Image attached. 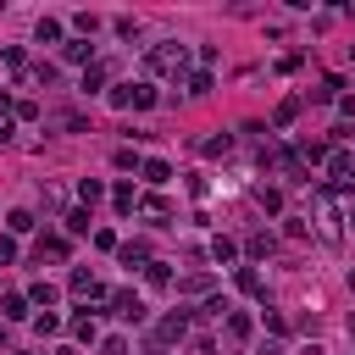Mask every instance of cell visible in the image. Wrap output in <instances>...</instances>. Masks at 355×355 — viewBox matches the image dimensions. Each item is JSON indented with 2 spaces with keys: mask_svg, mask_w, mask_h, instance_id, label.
<instances>
[{
  "mask_svg": "<svg viewBox=\"0 0 355 355\" xmlns=\"http://www.w3.org/2000/svg\"><path fill=\"white\" fill-rule=\"evenodd\" d=\"M144 67H150V72H166V78H178V72L189 67V44H178V39H161V44H150V50H144Z\"/></svg>",
  "mask_w": 355,
  "mask_h": 355,
  "instance_id": "6da1fadb",
  "label": "cell"
},
{
  "mask_svg": "<svg viewBox=\"0 0 355 355\" xmlns=\"http://www.w3.org/2000/svg\"><path fill=\"white\" fill-rule=\"evenodd\" d=\"M311 211H316V233L327 244H338V205H333V189H316L311 194Z\"/></svg>",
  "mask_w": 355,
  "mask_h": 355,
  "instance_id": "7a4b0ae2",
  "label": "cell"
},
{
  "mask_svg": "<svg viewBox=\"0 0 355 355\" xmlns=\"http://www.w3.org/2000/svg\"><path fill=\"white\" fill-rule=\"evenodd\" d=\"M183 338H189V316H183V311H172V316H161V322H155L150 349H172V344H183Z\"/></svg>",
  "mask_w": 355,
  "mask_h": 355,
  "instance_id": "3957f363",
  "label": "cell"
},
{
  "mask_svg": "<svg viewBox=\"0 0 355 355\" xmlns=\"http://www.w3.org/2000/svg\"><path fill=\"white\" fill-rule=\"evenodd\" d=\"M111 105H122V111H150V105H155V89H150V83H116V89H111Z\"/></svg>",
  "mask_w": 355,
  "mask_h": 355,
  "instance_id": "277c9868",
  "label": "cell"
},
{
  "mask_svg": "<svg viewBox=\"0 0 355 355\" xmlns=\"http://www.w3.org/2000/svg\"><path fill=\"white\" fill-rule=\"evenodd\" d=\"M327 189H333V194L355 189V155H349V150H333V155H327Z\"/></svg>",
  "mask_w": 355,
  "mask_h": 355,
  "instance_id": "5b68a950",
  "label": "cell"
},
{
  "mask_svg": "<svg viewBox=\"0 0 355 355\" xmlns=\"http://www.w3.org/2000/svg\"><path fill=\"white\" fill-rule=\"evenodd\" d=\"M111 311H116L122 322H144V300H139L133 288H116V294H111Z\"/></svg>",
  "mask_w": 355,
  "mask_h": 355,
  "instance_id": "8992f818",
  "label": "cell"
},
{
  "mask_svg": "<svg viewBox=\"0 0 355 355\" xmlns=\"http://www.w3.org/2000/svg\"><path fill=\"white\" fill-rule=\"evenodd\" d=\"M67 288H72V294H83V300H111V294L94 283V272H89V266H78V272L67 277Z\"/></svg>",
  "mask_w": 355,
  "mask_h": 355,
  "instance_id": "52a82bcc",
  "label": "cell"
},
{
  "mask_svg": "<svg viewBox=\"0 0 355 355\" xmlns=\"http://www.w3.org/2000/svg\"><path fill=\"white\" fill-rule=\"evenodd\" d=\"M327 155H333V150H327L322 139H300V144H294V161H300V166H316V161H327Z\"/></svg>",
  "mask_w": 355,
  "mask_h": 355,
  "instance_id": "ba28073f",
  "label": "cell"
},
{
  "mask_svg": "<svg viewBox=\"0 0 355 355\" xmlns=\"http://www.w3.org/2000/svg\"><path fill=\"white\" fill-rule=\"evenodd\" d=\"M233 283H239V294L266 300V283H261V272H255V266H239V272H233Z\"/></svg>",
  "mask_w": 355,
  "mask_h": 355,
  "instance_id": "9c48e42d",
  "label": "cell"
},
{
  "mask_svg": "<svg viewBox=\"0 0 355 355\" xmlns=\"http://www.w3.org/2000/svg\"><path fill=\"white\" fill-rule=\"evenodd\" d=\"M116 255H122V266H133V272L150 266V244H116Z\"/></svg>",
  "mask_w": 355,
  "mask_h": 355,
  "instance_id": "30bf717a",
  "label": "cell"
},
{
  "mask_svg": "<svg viewBox=\"0 0 355 355\" xmlns=\"http://www.w3.org/2000/svg\"><path fill=\"white\" fill-rule=\"evenodd\" d=\"M39 261H67V239L61 233H44L39 239Z\"/></svg>",
  "mask_w": 355,
  "mask_h": 355,
  "instance_id": "8fae6325",
  "label": "cell"
},
{
  "mask_svg": "<svg viewBox=\"0 0 355 355\" xmlns=\"http://www.w3.org/2000/svg\"><path fill=\"white\" fill-rule=\"evenodd\" d=\"M61 55H67V61H89V55H94V44H89V39H67V44H61ZM89 67H94V61H89Z\"/></svg>",
  "mask_w": 355,
  "mask_h": 355,
  "instance_id": "7c38bea8",
  "label": "cell"
},
{
  "mask_svg": "<svg viewBox=\"0 0 355 355\" xmlns=\"http://www.w3.org/2000/svg\"><path fill=\"white\" fill-rule=\"evenodd\" d=\"M211 283H216L211 272H189V277H183L178 288H183V294H211Z\"/></svg>",
  "mask_w": 355,
  "mask_h": 355,
  "instance_id": "4fadbf2b",
  "label": "cell"
},
{
  "mask_svg": "<svg viewBox=\"0 0 355 355\" xmlns=\"http://www.w3.org/2000/svg\"><path fill=\"white\" fill-rule=\"evenodd\" d=\"M100 194H105V183H100V178H83V183H78V200H83V211H89Z\"/></svg>",
  "mask_w": 355,
  "mask_h": 355,
  "instance_id": "5bb4252c",
  "label": "cell"
},
{
  "mask_svg": "<svg viewBox=\"0 0 355 355\" xmlns=\"http://www.w3.org/2000/svg\"><path fill=\"white\" fill-rule=\"evenodd\" d=\"M144 205V216H155V222H172V205L161 200V194H150V200H139Z\"/></svg>",
  "mask_w": 355,
  "mask_h": 355,
  "instance_id": "9a60e30c",
  "label": "cell"
},
{
  "mask_svg": "<svg viewBox=\"0 0 355 355\" xmlns=\"http://www.w3.org/2000/svg\"><path fill=\"white\" fill-rule=\"evenodd\" d=\"M0 311H6V322H22V316H28V294H6Z\"/></svg>",
  "mask_w": 355,
  "mask_h": 355,
  "instance_id": "2e32d148",
  "label": "cell"
},
{
  "mask_svg": "<svg viewBox=\"0 0 355 355\" xmlns=\"http://www.w3.org/2000/svg\"><path fill=\"white\" fill-rule=\"evenodd\" d=\"M33 33H39V44H55V39H61V22H55V17H39Z\"/></svg>",
  "mask_w": 355,
  "mask_h": 355,
  "instance_id": "e0dca14e",
  "label": "cell"
},
{
  "mask_svg": "<svg viewBox=\"0 0 355 355\" xmlns=\"http://www.w3.org/2000/svg\"><path fill=\"white\" fill-rule=\"evenodd\" d=\"M139 172H144V183H166V178H172V166H166V161H144Z\"/></svg>",
  "mask_w": 355,
  "mask_h": 355,
  "instance_id": "ac0fdd59",
  "label": "cell"
},
{
  "mask_svg": "<svg viewBox=\"0 0 355 355\" xmlns=\"http://www.w3.org/2000/svg\"><path fill=\"white\" fill-rule=\"evenodd\" d=\"M111 200H116V211H122V216H128V211L139 205V194H133V183H116V194H111Z\"/></svg>",
  "mask_w": 355,
  "mask_h": 355,
  "instance_id": "d6986e66",
  "label": "cell"
},
{
  "mask_svg": "<svg viewBox=\"0 0 355 355\" xmlns=\"http://www.w3.org/2000/svg\"><path fill=\"white\" fill-rule=\"evenodd\" d=\"M244 250H250L255 261H261V255H272V233H250V239H244Z\"/></svg>",
  "mask_w": 355,
  "mask_h": 355,
  "instance_id": "ffe728a7",
  "label": "cell"
},
{
  "mask_svg": "<svg viewBox=\"0 0 355 355\" xmlns=\"http://www.w3.org/2000/svg\"><path fill=\"white\" fill-rule=\"evenodd\" d=\"M72 333H78L83 344H94V316H89V311H78V316H72Z\"/></svg>",
  "mask_w": 355,
  "mask_h": 355,
  "instance_id": "44dd1931",
  "label": "cell"
},
{
  "mask_svg": "<svg viewBox=\"0 0 355 355\" xmlns=\"http://www.w3.org/2000/svg\"><path fill=\"white\" fill-rule=\"evenodd\" d=\"M227 338H250V316L244 311H227Z\"/></svg>",
  "mask_w": 355,
  "mask_h": 355,
  "instance_id": "7402d4cb",
  "label": "cell"
},
{
  "mask_svg": "<svg viewBox=\"0 0 355 355\" xmlns=\"http://www.w3.org/2000/svg\"><path fill=\"white\" fill-rule=\"evenodd\" d=\"M100 83H105V67H100V61H94V67H83V94H94Z\"/></svg>",
  "mask_w": 355,
  "mask_h": 355,
  "instance_id": "603a6c76",
  "label": "cell"
},
{
  "mask_svg": "<svg viewBox=\"0 0 355 355\" xmlns=\"http://www.w3.org/2000/svg\"><path fill=\"white\" fill-rule=\"evenodd\" d=\"M233 255H239V250H233V239H211V261H222V266H227Z\"/></svg>",
  "mask_w": 355,
  "mask_h": 355,
  "instance_id": "cb8c5ba5",
  "label": "cell"
},
{
  "mask_svg": "<svg viewBox=\"0 0 355 355\" xmlns=\"http://www.w3.org/2000/svg\"><path fill=\"white\" fill-rule=\"evenodd\" d=\"M144 277H150L155 288H166V283H172V272H166V261H150V266H144Z\"/></svg>",
  "mask_w": 355,
  "mask_h": 355,
  "instance_id": "d4e9b609",
  "label": "cell"
},
{
  "mask_svg": "<svg viewBox=\"0 0 355 355\" xmlns=\"http://www.w3.org/2000/svg\"><path fill=\"white\" fill-rule=\"evenodd\" d=\"M294 116H300V100H283V105H277V116H272V122H277V128H288V122H294Z\"/></svg>",
  "mask_w": 355,
  "mask_h": 355,
  "instance_id": "484cf974",
  "label": "cell"
},
{
  "mask_svg": "<svg viewBox=\"0 0 355 355\" xmlns=\"http://www.w3.org/2000/svg\"><path fill=\"white\" fill-rule=\"evenodd\" d=\"M233 150V133H216V139H205V155H227Z\"/></svg>",
  "mask_w": 355,
  "mask_h": 355,
  "instance_id": "4316f807",
  "label": "cell"
},
{
  "mask_svg": "<svg viewBox=\"0 0 355 355\" xmlns=\"http://www.w3.org/2000/svg\"><path fill=\"white\" fill-rule=\"evenodd\" d=\"M6 227H11V233H28V227H33V211H11Z\"/></svg>",
  "mask_w": 355,
  "mask_h": 355,
  "instance_id": "83f0119b",
  "label": "cell"
},
{
  "mask_svg": "<svg viewBox=\"0 0 355 355\" xmlns=\"http://www.w3.org/2000/svg\"><path fill=\"white\" fill-rule=\"evenodd\" d=\"M28 300H33V305H50V300H55V283H33Z\"/></svg>",
  "mask_w": 355,
  "mask_h": 355,
  "instance_id": "f1b7e54d",
  "label": "cell"
},
{
  "mask_svg": "<svg viewBox=\"0 0 355 355\" xmlns=\"http://www.w3.org/2000/svg\"><path fill=\"white\" fill-rule=\"evenodd\" d=\"M11 122H17V111H11V100H0V144L11 139Z\"/></svg>",
  "mask_w": 355,
  "mask_h": 355,
  "instance_id": "f546056e",
  "label": "cell"
},
{
  "mask_svg": "<svg viewBox=\"0 0 355 355\" xmlns=\"http://www.w3.org/2000/svg\"><path fill=\"white\" fill-rule=\"evenodd\" d=\"M189 94H194V100L211 94V72H194V78H189Z\"/></svg>",
  "mask_w": 355,
  "mask_h": 355,
  "instance_id": "4dcf8cb0",
  "label": "cell"
},
{
  "mask_svg": "<svg viewBox=\"0 0 355 355\" xmlns=\"http://www.w3.org/2000/svg\"><path fill=\"white\" fill-rule=\"evenodd\" d=\"M255 200H261L266 211H283V194H277V189H255Z\"/></svg>",
  "mask_w": 355,
  "mask_h": 355,
  "instance_id": "1f68e13d",
  "label": "cell"
},
{
  "mask_svg": "<svg viewBox=\"0 0 355 355\" xmlns=\"http://www.w3.org/2000/svg\"><path fill=\"white\" fill-rule=\"evenodd\" d=\"M11 111H17L22 122H33V116H39V105H33V100H11Z\"/></svg>",
  "mask_w": 355,
  "mask_h": 355,
  "instance_id": "d6a6232c",
  "label": "cell"
},
{
  "mask_svg": "<svg viewBox=\"0 0 355 355\" xmlns=\"http://www.w3.org/2000/svg\"><path fill=\"white\" fill-rule=\"evenodd\" d=\"M100 355H128V338H105V344H100Z\"/></svg>",
  "mask_w": 355,
  "mask_h": 355,
  "instance_id": "836d02e7",
  "label": "cell"
},
{
  "mask_svg": "<svg viewBox=\"0 0 355 355\" xmlns=\"http://www.w3.org/2000/svg\"><path fill=\"white\" fill-rule=\"evenodd\" d=\"M6 261H17V244H11V239H0V266H6Z\"/></svg>",
  "mask_w": 355,
  "mask_h": 355,
  "instance_id": "e575fe53",
  "label": "cell"
},
{
  "mask_svg": "<svg viewBox=\"0 0 355 355\" xmlns=\"http://www.w3.org/2000/svg\"><path fill=\"white\" fill-rule=\"evenodd\" d=\"M261 355H283V344H266V349H261Z\"/></svg>",
  "mask_w": 355,
  "mask_h": 355,
  "instance_id": "d590c367",
  "label": "cell"
},
{
  "mask_svg": "<svg viewBox=\"0 0 355 355\" xmlns=\"http://www.w3.org/2000/svg\"><path fill=\"white\" fill-rule=\"evenodd\" d=\"M55 355H83V349H55Z\"/></svg>",
  "mask_w": 355,
  "mask_h": 355,
  "instance_id": "8d00e7d4",
  "label": "cell"
},
{
  "mask_svg": "<svg viewBox=\"0 0 355 355\" xmlns=\"http://www.w3.org/2000/svg\"><path fill=\"white\" fill-rule=\"evenodd\" d=\"M344 222H349V227H355V211H349V216H344Z\"/></svg>",
  "mask_w": 355,
  "mask_h": 355,
  "instance_id": "74e56055",
  "label": "cell"
},
{
  "mask_svg": "<svg viewBox=\"0 0 355 355\" xmlns=\"http://www.w3.org/2000/svg\"><path fill=\"white\" fill-rule=\"evenodd\" d=\"M349 338H355V316H349Z\"/></svg>",
  "mask_w": 355,
  "mask_h": 355,
  "instance_id": "f35d334b",
  "label": "cell"
},
{
  "mask_svg": "<svg viewBox=\"0 0 355 355\" xmlns=\"http://www.w3.org/2000/svg\"><path fill=\"white\" fill-rule=\"evenodd\" d=\"M349 288H355V272H349Z\"/></svg>",
  "mask_w": 355,
  "mask_h": 355,
  "instance_id": "ab89813d",
  "label": "cell"
}]
</instances>
